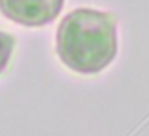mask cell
I'll use <instances>...</instances> for the list:
<instances>
[{"mask_svg": "<svg viewBox=\"0 0 149 136\" xmlns=\"http://www.w3.org/2000/svg\"><path fill=\"white\" fill-rule=\"evenodd\" d=\"M15 45H16V39L11 34L0 31V74L7 69L10 64L11 55H13Z\"/></svg>", "mask_w": 149, "mask_h": 136, "instance_id": "cell-3", "label": "cell"}, {"mask_svg": "<svg viewBox=\"0 0 149 136\" xmlns=\"http://www.w3.org/2000/svg\"><path fill=\"white\" fill-rule=\"evenodd\" d=\"M64 0H0V11L10 21L39 27L56 19Z\"/></svg>", "mask_w": 149, "mask_h": 136, "instance_id": "cell-2", "label": "cell"}, {"mask_svg": "<svg viewBox=\"0 0 149 136\" xmlns=\"http://www.w3.org/2000/svg\"><path fill=\"white\" fill-rule=\"evenodd\" d=\"M61 62L80 75L104 71L117 55V21L106 11L77 8L61 21L56 34Z\"/></svg>", "mask_w": 149, "mask_h": 136, "instance_id": "cell-1", "label": "cell"}]
</instances>
